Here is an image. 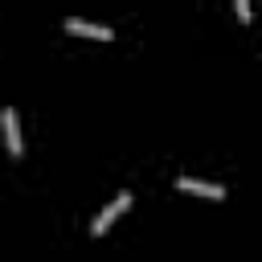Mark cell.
I'll list each match as a JSON object with an SVG mask.
<instances>
[{
    "label": "cell",
    "instance_id": "obj_1",
    "mask_svg": "<svg viewBox=\"0 0 262 262\" xmlns=\"http://www.w3.org/2000/svg\"><path fill=\"white\" fill-rule=\"evenodd\" d=\"M127 209H131V192H119V196H115V201H111V205H106V209L90 221V233H94V237H102V233L111 229V221H119Z\"/></svg>",
    "mask_w": 262,
    "mask_h": 262
},
{
    "label": "cell",
    "instance_id": "obj_4",
    "mask_svg": "<svg viewBox=\"0 0 262 262\" xmlns=\"http://www.w3.org/2000/svg\"><path fill=\"white\" fill-rule=\"evenodd\" d=\"M66 33H78V37H94V41H111V37H115L106 25H90V20H78V16H66Z\"/></svg>",
    "mask_w": 262,
    "mask_h": 262
},
{
    "label": "cell",
    "instance_id": "obj_2",
    "mask_svg": "<svg viewBox=\"0 0 262 262\" xmlns=\"http://www.w3.org/2000/svg\"><path fill=\"white\" fill-rule=\"evenodd\" d=\"M0 127H4V143H8V151H12V156H20V147H25V143H20V123H16V111H12V106H4V111H0Z\"/></svg>",
    "mask_w": 262,
    "mask_h": 262
},
{
    "label": "cell",
    "instance_id": "obj_3",
    "mask_svg": "<svg viewBox=\"0 0 262 262\" xmlns=\"http://www.w3.org/2000/svg\"><path fill=\"white\" fill-rule=\"evenodd\" d=\"M176 188H180V192H196V196H205V201H221V196H225V188H221V184L192 180V176H180V180H176Z\"/></svg>",
    "mask_w": 262,
    "mask_h": 262
}]
</instances>
